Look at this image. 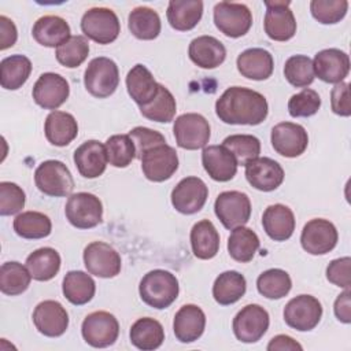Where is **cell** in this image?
<instances>
[{"instance_id":"obj_1","label":"cell","mask_w":351,"mask_h":351,"mask_svg":"<svg viewBox=\"0 0 351 351\" xmlns=\"http://www.w3.org/2000/svg\"><path fill=\"white\" fill-rule=\"evenodd\" d=\"M267 112L266 97L250 88L230 86L215 101L217 117L229 125H259Z\"/></svg>"},{"instance_id":"obj_2","label":"cell","mask_w":351,"mask_h":351,"mask_svg":"<svg viewBox=\"0 0 351 351\" xmlns=\"http://www.w3.org/2000/svg\"><path fill=\"white\" fill-rule=\"evenodd\" d=\"M180 285L177 277L163 269L148 271L140 281L138 293L141 300L149 307L167 308L178 296Z\"/></svg>"},{"instance_id":"obj_3","label":"cell","mask_w":351,"mask_h":351,"mask_svg":"<svg viewBox=\"0 0 351 351\" xmlns=\"http://www.w3.org/2000/svg\"><path fill=\"white\" fill-rule=\"evenodd\" d=\"M34 182L40 192L52 197L71 195L74 180L69 167L55 159L41 162L34 171Z\"/></svg>"},{"instance_id":"obj_4","label":"cell","mask_w":351,"mask_h":351,"mask_svg":"<svg viewBox=\"0 0 351 351\" xmlns=\"http://www.w3.org/2000/svg\"><path fill=\"white\" fill-rule=\"evenodd\" d=\"M118 84L119 71L112 59L99 56L89 62L84 74V85L92 96L99 99L108 97L117 90Z\"/></svg>"},{"instance_id":"obj_5","label":"cell","mask_w":351,"mask_h":351,"mask_svg":"<svg viewBox=\"0 0 351 351\" xmlns=\"http://www.w3.org/2000/svg\"><path fill=\"white\" fill-rule=\"evenodd\" d=\"M82 33L97 44H110L121 33V23L117 14L106 7L89 8L81 19Z\"/></svg>"},{"instance_id":"obj_6","label":"cell","mask_w":351,"mask_h":351,"mask_svg":"<svg viewBox=\"0 0 351 351\" xmlns=\"http://www.w3.org/2000/svg\"><path fill=\"white\" fill-rule=\"evenodd\" d=\"M66 218L77 229H90L103 221L101 200L89 192L70 195L66 207Z\"/></svg>"},{"instance_id":"obj_7","label":"cell","mask_w":351,"mask_h":351,"mask_svg":"<svg viewBox=\"0 0 351 351\" xmlns=\"http://www.w3.org/2000/svg\"><path fill=\"white\" fill-rule=\"evenodd\" d=\"M173 132L177 145L189 151L204 148L211 136L208 121L196 112H186L177 117Z\"/></svg>"},{"instance_id":"obj_8","label":"cell","mask_w":351,"mask_h":351,"mask_svg":"<svg viewBox=\"0 0 351 351\" xmlns=\"http://www.w3.org/2000/svg\"><path fill=\"white\" fill-rule=\"evenodd\" d=\"M214 211L226 229L244 226L251 217L250 197L240 191L221 192L214 203Z\"/></svg>"},{"instance_id":"obj_9","label":"cell","mask_w":351,"mask_h":351,"mask_svg":"<svg viewBox=\"0 0 351 351\" xmlns=\"http://www.w3.org/2000/svg\"><path fill=\"white\" fill-rule=\"evenodd\" d=\"M214 23L225 36L237 38L251 29L252 14L245 4L219 1L214 7Z\"/></svg>"},{"instance_id":"obj_10","label":"cell","mask_w":351,"mask_h":351,"mask_svg":"<svg viewBox=\"0 0 351 351\" xmlns=\"http://www.w3.org/2000/svg\"><path fill=\"white\" fill-rule=\"evenodd\" d=\"M81 333L89 346L95 348H104L117 341L119 324L108 311H93L82 321Z\"/></svg>"},{"instance_id":"obj_11","label":"cell","mask_w":351,"mask_h":351,"mask_svg":"<svg viewBox=\"0 0 351 351\" xmlns=\"http://www.w3.org/2000/svg\"><path fill=\"white\" fill-rule=\"evenodd\" d=\"M322 317L319 300L311 295H299L291 299L284 308L285 324L299 332L314 329Z\"/></svg>"},{"instance_id":"obj_12","label":"cell","mask_w":351,"mask_h":351,"mask_svg":"<svg viewBox=\"0 0 351 351\" xmlns=\"http://www.w3.org/2000/svg\"><path fill=\"white\" fill-rule=\"evenodd\" d=\"M269 313L259 304L244 306L233 318V333L241 343H256L267 332Z\"/></svg>"},{"instance_id":"obj_13","label":"cell","mask_w":351,"mask_h":351,"mask_svg":"<svg viewBox=\"0 0 351 351\" xmlns=\"http://www.w3.org/2000/svg\"><path fill=\"white\" fill-rule=\"evenodd\" d=\"M84 265L89 274L100 278H112L122 267L121 255L104 241H92L84 250Z\"/></svg>"},{"instance_id":"obj_14","label":"cell","mask_w":351,"mask_h":351,"mask_svg":"<svg viewBox=\"0 0 351 351\" xmlns=\"http://www.w3.org/2000/svg\"><path fill=\"white\" fill-rule=\"evenodd\" d=\"M140 160L145 178L154 182L169 180L178 169V155L176 149L166 143L145 151Z\"/></svg>"},{"instance_id":"obj_15","label":"cell","mask_w":351,"mask_h":351,"mask_svg":"<svg viewBox=\"0 0 351 351\" xmlns=\"http://www.w3.org/2000/svg\"><path fill=\"white\" fill-rule=\"evenodd\" d=\"M208 197V188L199 177L182 178L171 191L173 207L185 215L195 214L203 208Z\"/></svg>"},{"instance_id":"obj_16","label":"cell","mask_w":351,"mask_h":351,"mask_svg":"<svg viewBox=\"0 0 351 351\" xmlns=\"http://www.w3.org/2000/svg\"><path fill=\"white\" fill-rule=\"evenodd\" d=\"M336 226L324 218L310 219L302 230L300 243L304 251L311 255H324L332 251L337 244Z\"/></svg>"},{"instance_id":"obj_17","label":"cell","mask_w":351,"mask_h":351,"mask_svg":"<svg viewBox=\"0 0 351 351\" xmlns=\"http://www.w3.org/2000/svg\"><path fill=\"white\" fill-rule=\"evenodd\" d=\"M289 1H265V33L274 41H288L296 33V19Z\"/></svg>"},{"instance_id":"obj_18","label":"cell","mask_w":351,"mask_h":351,"mask_svg":"<svg viewBox=\"0 0 351 351\" xmlns=\"http://www.w3.org/2000/svg\"><path fill=\"white\" fill-rule=\"evenodd\" d=\"M33 99L44 110L59 108L70 95V85L67 80L56 73H44L36 81L33 90Z\"/></svg>"},{"instance_id":"obj_19","label":"cell","mask_w":351,"mask_h":351,"mask_svg":"<svg viewBox=\"0 0 351 351\" xmlns=\"http://www.w3.org/2000/svg\"><path fill=\"white\" fill-rule=\"evenodd\" d=\"M271 145L277 154L285 158L302 155L308 145L306 129L293 122H280L271 129Z\"/></svg>"},{"instance_id":"obj_20","label":"cell","mask_w":351,"mask_h":351,"mask_svg":"<svg viewBox=\"0 0 351 351\" xmlns=\"http://www.w3.org/2000/svg\"><path fill=\"white\" fill-rule=\"evenodd\" d=\"M314 75L328 84H339L350 73L348 55L337 48H326L315 53L313 60Z\"/></svg>"},{"instance_id":"obj_21","label":"cell","mask_w":351,"mask_h":351,"mask_svg":"<svg viewBox=\"0 0 351 351\" xmlns=\"http://www.w3.org/2000/svg\"><path fill=\"white\" fill-rule=\"evenodd\" d=\"M284 169L270 158H255L245 165V178L258 191L270 192L277 189L284 181Z\"/></svg>"},{"instance_id":"obj_22","label":"cell","mask_w":351,"mask_h":351,"mask_svg":"<svg viewBox=\"0 0 351 351\" xmlns=\"http://www.w3.org/2000/svg\"><path fill=\"white\" fill-rule=\"evenodd\" d=\"M33 322L41 335L59 337L69 326V314L59 302L44 300L36 306L33 311Z\"/></svg>"},{"instance_id":"obj_23","label":"cell","mask_w":351,"mask_h":351,"mask_svg":"<svg viewBox=\"0 0 351 351\" xmlns=\"http://www.w3.org/2000/svg\"><path fill=\"white\" fill-rule=\"evenodd\" d=\"M202 163L206 173L219 182L230 181L237 173V160L225 145H208L203 148Z\"/></svg>"},{"instance_id":"obj_24","label":"cell","mask_w":351,"mask_h":351,"mask_svg":"<svg viewBox=\"0 0 351 351\" xmlns=\"http://www.w3.org/2000/svg\"><path fill=\"white\" fill-rule=\"evenodd\" d=\"M74 163L78 173L85 178L100 177L107 167L108 158L106 145L97 140H88L74 151Z\"/></svg>"},{"instance_id":"obj_25","label":"cell","mask_w":351,"mask_h":351,"mask_svg":"<svg viewBox=\"0 0 351 351\" xmlns=\"http://www.w3.org/2000/svg\"><path fill=\"white\" fill-rule=\"evenodd\" d=\"M206 328V314L196 304H184L174 315L173 330L181 343L197 340Z\"/></svg>"},{"instance_id":"obj_26","label":"cell","mask_w":351,"mask_h":351,"mask_svg":"<svg viewBox=\"0 0 351 351\" xmlns=\"http://www.w3.org/2000/svg\"><path fill=\"white\" fill-rule=\"evenodd\" d=\"M188 55L196 66L202 69H215L223 63L226 48L213 36H199L191 41Z\"/></svg>"},{"instance_id":"obj_27","label":"cell","mask_w":351,"mask_h":351,"mask_svg":"<svg viewBox=\"0 0 351 351\" xmlns=\"http://www.w3.org/2000/svg\"><path fill=\"white\" fill-rule=\"evenodd\" d=\"M262 225L263 230L271 240L285 241L293 234L295 215L285 204H271L263 211Z\"/></svg>"},{"instance_id":"obj_28","label":"cell","mask_w":351,"mask_h":351,"mask_svg":"<svg viewBox=\"0 0 351 351\" xmlns=\"http://www.w3.org/2000/svg\"><path fill=\"white\" fill-rule=\"evenodd\" d=\"M236 64L243 77L254 81L267 80L274 69L271 53L263 48H248L243 51L237 56Z\"/></svg>"},{"instance_id":"obj_29","label":"cell","mask_w":351,"mask_h":351,"mask_svg":"<svg viewBox=\"0 0 351 351\" xmlns=\"http://www.w3.org/2000/svg\"><path fill=\"white\" fill-rule=\"evenodd\" d=\"M126 88L129 96L138 107L148 104L159 90V84L152 73L141 63L133 66L126 75Z\"/></svg>"},{"instance_id":"obj_30","label":"cell","mask_w":351,"mask_h":351,"mask_svg":"<svg viewBox=\"0 0 351 351\" xmlns=\"http://www.w3.org/2000/svg\"><path fill=\"white\" fill-rule=\"evenodd\" d=\"M32 34L38 44L49 48H58L71 37L69 23L58 15H44L38 18L33 25Z\"/></svg>"},{"instance_id":"obj_31","label":"cell","mask_w":351,"mask_h":351,"mask_svg":"<svg viewBox=\"0 0 351 351\" xmlns=\"http://www.w3.org/2000/svg\"><path fill=\"white\" fill-rule=\"evenodd\" d=\"M44 133L52 145L64 147L77 137L78 123L71 114L55 110L45 118Z\"/></svg>"},{"instance_id":"obj_32","label":"cell","mask_w":351,"mask_h":351,"mask_svg":"<svg viewBox=\"0 0 351 351\" xmlns=\"http://www.w3.org/2000/svg\"><path fill=\"white\" fill-rule=\"evenodd\" d=\"M203 1L200 0H171L166 16L170 26L178 32L193 29L202 19Z\"/></svg>"},{"instance_id":"obj_33","label":"cell","mask_w":351,"mask_h":351,"mask_svg":"<svg viewBox=\"0 0 351 351\" xmlns=\"http://www.w3.org/2000/svg\"><path fill=\"white\" fill-rule=\"evenodd\" d=\"M192 252L199 259H211L219 251V234L214 223L202 219L192 226L191 230Z\"/></svg>"},{"instance_id":"obj_34","label":"cell","mask_w":351,"mask_h":351,"mask_svg":"<svg viewBox=\"0 0 351 351\" xmlns=\"http://www.w3.org/2000/svg\"><path fill=\"white\" fill-rule=\"evenodd\" d=\"M132 344L143 351H152L162 346L165 329L159 321L151 317L138 318L130 328Z\"/></svg>"},{"instance_id":"obj_35","label":"cell","mask_w":351,"mask_h":351,"mask_svg":"<svg viewBox=\"0 0 351 351\" xmlns=\"http://www.w3.org/2000/svg\"><path fill=\"white\" fill-rule=\"evenodd\" d=\"M64 298L75 306L86 304L92 300L96 292V284L90 274L81 270H71L66 273L62 284Z\"/></svg>"},{"instance_id":"obj_36","label":"cell","mask_w":351,"mask_h":351,"mask_svg":"<svg viewBox=\"0 0 351 351\" xmlns=\"http://www.w3.org/2000/svg\"><path fill=\"white\" fill-rule=\"evenodd\" d=\"M247 289L244 276L236 270L221 273L213 285V296L221 306H229L240 300Z\"/></svg>"},{"instance_id":"obj_37","label":"cell","mask_w":351,"mask_h":351,"mask_svg":"<svg viewBox=\"0 0 351 351\" xmlns=\"http://www.w3.org/2000/svg\"><path fill=\"white\" fill-rule=\"evenodd\" d=\"M60 255L51 247H43L33 251L26 258V267L32 274V278L37 281L52 280L60 269Z\"/></svg>"},{"instance_id":"obj_38","label":"cell","mask_w":351,"mask_h":351,"mask_svg":"<svg viewBox=\"0 0 351 351\" xmlns=\"http://www.w3.org/2000/svg\"><path fill=\"white\" fill-rule=\"evenodd\" d=\"M32 62L25 55H11L0 62V84L4 89L16 90L30 77Z\"/></svg>"},{"instance_id":"obj_39","label":"cell","mask_w":351,"mask_h":351,"mask_svg":"<svg viewBox=\"0 0 351 351\" xmlns=\"http://www.w3.org/2000/svg\"><path fill=\"white\" fill-rule=\"evenodd\" d=\"M128 27L138 40H154L160 33V16L149 7H136L129 14Z\"/></svg>"},{"instance_id":"obj_40","label":"cell","mask_w":351,"mask_h":351,"mask_svg":"<svg viewBox=\"0 0 351 351\" xmlns=\"http://www.w3.org/2000/svg\"><path fill=\"white\" fill-rule=\"evenodd\" d=\"M261 245L258 234L245 226H237L232 229V233L228 239V251L229 255L241 263L252 261L255 252Z\"/></svg>"},{"instance_id":"obj_41","label":"cell","mask_w":351,"mask_h":351,"mask_svg":"<svg viewBox=\"0 0 351 351\" xmlns=\"http://www.w3.org/2000/svg\"><path fill=\"white\" fill-rule=\"evenodd\" d=\"M14 230L23 239H44L51 234L52 222L48 215L40 211H23L14 219Z\"/></svg>"},{"instance_id":"obj_42","label":"cell","mask_w":351,"mask_h":351,"mask_svg":"<svg viewBox=\"0 0 351 351\" xmlns=\"http://www.w3.org/2000/svg\"><path fill=\"white\" fill-rule=\"evenodd\" d=\"M32 274L19 262H5L0 267V291L4 295L16 296L23 293L30 285Z\"/></svg>"},{"instance_id":"obj_43","label":"cell","mask_w":351,"mask_h":351,"mask_svg":"<svg viewBox=\"0 0 351 351\" xmlns=\"http://www.w3.org/2000/svg\"><path fill=\"white\" fill-rule=\"evenodd\" d=\"M177 111V104L173 93L162 84H159L158 95L145 106L140 107V112L149 121L167 123L171 122Z\"/></svg>"},{"instance_id":"obj_44","label":"cell","mask_w":351,"mask_h":351,"mask_svg":"<svg viewBox=\"0 0 351 351\" xmlns=\"http://www.w3.org/2000/svg\"><path fill=\"white\" fill-rule=\"evenodd\" d=\"M256 288L258 292L267 299H281L289 293L292 280L282 269H269L259 274Z\"/></svg>"},{"instance_id":"obj_45","label":"cell","mask_w":351,"mask_h":351,"mask_svg":"<svg viewBox=\"0 0 351 351\" xmlns=\"http://www.w3.org/2000/svg\"><path fill=\"white\" fill-rule=\"evenodd\" d=\"M89 55V43L84 36H71L56 48V60L69 69L81 66Z\"/></svg>"},{"instance_id":"obj_46","label":"cell","mask_w":351,"mask_h":351,"mask_svg":"<svg viewBox=\"0 0 351 351\" xmlns=\"http://www.w3.org/2000/svg\"><path fill=\"white\" fill-rule=\"evenodd\" d=\"M104 145L108 162L114 167H128L136 158V147L129 134H114Z\"/></svg>"},{"instance_id":"obj_47","label":"cell","mask_w":351,"mask_h":351,"mask_svg":"<svg viewBox=\"0 0 351 351\" xmlns=\"http://www.w3.org/2000/svg\"><path fill=\"white\" fill-rule=\"evenodd\" d=\"M222 145H225L236 158L237 165L245 166L250 160L261 154V141L252 134H232L228 136Z\"/></svg>"},{"instance_id":"obj_48","label":"cell","mask_w":351,"mask_h":351,"mask_svg":"<svg viewBox=\"0 0 351 351\" xmlns=\"http://www.w3.org/2000/svg\"><path fill=\"white\" fill-rule=\"evenodd\" d=\"M284 75L287 81L296 88H306L314 81L313 60L306 55H293L284 64Z\"/></svg>"},{"instance_id":"obj_49","label":"cell","mask_w":351,"mask_h":351,"mask_svg":"<svg viewBox=\"0 0 351 351\" xmlns=\"http://www.w3.org/2000/svg\"><path fill=\"white\" fill-rule=\"evenodd\" d=\"M348 10L347 0H313L310 3V11L314 19L324 25H332L340 22Z\"/></svg>"},{"instance_id":"obj_50","label":"cell","mask_w":351,"mask_h":351,"mask_svg":"<svg viewBox=\"0 0 351 351\" xmlns=\"http://www.w3.org/2000/svg\"><path fill=\"white\" fill-rule=\"evenodd\" d=\"M321 107L319 95L310 88H304L299 93L291 96L288 100V112L293 118H307L314 114Z\"/></svg>"},{"instance_id":"obj_51","label":"cell","mask_w":351,"mask_h":351,"mask_svg":"<svg viewBox=\"0 0 351 351\" xmlns=\"http://www.w3.org/2000/svg\"><path fill=\"white\" fill-rule=\"evenodd\" d=\"M26 195L23 189L10 181L0 182V215H14L25 207Z\"/></svg>"},{"instance_id":"obj_52","label":"cell","mask_w":351,"mask_h":351,"mask_svg":"<svg viewBox=\"0 0 351 351\" xmlns=\"http://www.w3.org/2000/svg\"><path fill=\"white\" fill-rule=\"evenodd\" d=\"M129 136L132 137L134 147H136V158H141L143 154L156 145L165 144L166 138L162 133L145 128V126H136L129 132Z\"/></svg>"},{"instance_id":"obj_53","label":"cell","mask_w":351,"mask_h":351,"mask_svg":"<svg viewBox=\"0 0 351 351\" xmlns=\"http://www.w3.org/2000/svg\"><path fill=\"white\" fill-rule=\"evenodd\" d=\"M350 256L333 259L326 267L328 281L344 289L350 288Z\"/></svg>"},{"instance_id":"obj_54","label":"cell","mask_w":351,"mask_h":351,"mask_svg":"<svg viewBox=\"0 0 351 351\" xmlns=\"http://www.w3.org/2000/svg\"><path fill=\"white\" fill-rule=\"evenodd\" d=\"M330 104L332 111L340 117L351 115V104H350V84L339 82L333 86L330 92Z\"/></svg>"},{"instance_id":"obj_55","label":"cell","mask_w":351,"mask_h":351,"mask_svg":"<svg viewBox=\"0 0 351 351\" xmlns=\"http://www.w3.org/2000/svg\"><path fill=\"white\" fill-rule=\"evenodd\" d=\"M18 30L15 23L5 15H0V49L4 51L16 43Z\"/></svg>"},{"instance_id":"obj_56","label":"cell","mask_w":351,"mask_h":351,"mask_svg":"<svg viewBox=\"0 0 351 351\" xmlns=\"http://www.w3.org/2000/svg\"><path fill=\"white\" fill-rule=\"evenodd\" d=\"M350 288H346L344 292H341L336 300H335V315L339 321L344 324L351 322V302H350Z\"/></svg>"},{"instance_id":"obj_57","label":"cell","mask_w":351,"mask_h":351,"mask_svg":"<svg viewBox=\"0 0 351 351\" xmlns=\"http://www.w3.org/2000/svg\"><path fill=\"white\" fill-rule=\"evenodd\" d=\"M267 350L269 351H285V350H289V351L299 350L300 351V350H303V347L288 335H277L269 341Z\"/></svg>"}]
</instances>
